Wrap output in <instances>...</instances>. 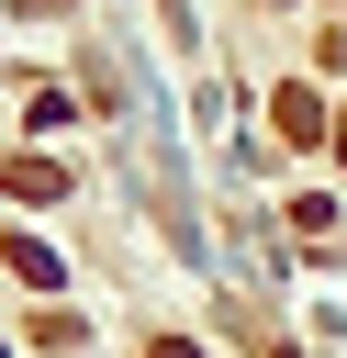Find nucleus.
<instances>
[{
	"label": "nucleus",
	"mask_w": 347,
	"mask_h": 358,
	"mask_svg": "<svg viewBox=\"0 0 347 358\" xmlns=\"http://www.w3.org/2000/svg\"><path fill=\"white\" fill-rule=\"evenodd\" d=\"M0 190H11V201H56L67 168H56V157H0Z\"/></svg>",
	"instance_id": "nucleus-1"
},
{
	"label": "nucleus",
	"mask_w": 347,
	"mask_h": 358,
	"mask_svg": "<svg viewBox=\"0 0 347 358\" xmlns=\"http://www.w3.org/2000/svg\"><path fill=\"white\" fill-rule=\"evenodd\" d=\"M280 134L313 145V134H325V101H313V90H280Z\"/></svg>",
	"instance_id": "nucleus-2"
},
{
	"label": "nucleus",
	"mask_w": 347,
	"mask_h": 358,
	"mask_svg": "<svg viewBox=\"0 0 347 358\" xmlns=\"http://www.w3.org/2000/svg\"><path fill=\"white\" fill-rule=\"evenodd\" d=\"M146 358H201V347H179V336H157V347H146Z\"/></svg>",
	"instance_id": "nucleus-3"
},
{
	"label": "nucleus",
	"mask_w": 347,
	"mask_h": 358,
	"mask_svg": "<svg viewBox=\"0 0 347 358\" xmlns=\"http://www.w3.org/2000/svg\"><path fill=\"white\" fill-rule=\"evenodd\" d=\"M336 157H347V123H336Z\"/></svg>",
	"instance_id": "nucleus-4"
}]
</instances>
